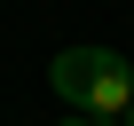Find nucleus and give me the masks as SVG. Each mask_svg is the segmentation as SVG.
Wrapping results in <instances>:
<instances>
[{
    "mask_svg": "<svg viewBox=\"0 0 134 126\" xmlns=\"http://www.w3.org/2000/svg\"><path fill=\"white\" fill-rule=\"evenodd\" d=\"M71 126H103V118H79V110H71Z\"/></svg>",
    "mask_w": 134,
    "mask_h": 126,
    "instance_id": "obj_2",
    "label": "nucleus"
},
{
    "mask_svg": "<svg viewBox=\"0 0 134 126\" xmlns=\"http://www.w3.org/2000/svg\"><path fill=\"white\" fill-rule=\"evenodd\" d=\"M47 87L71 102L79 118H126L134 110V63L118 47H63L47 63Z\"/></svg>",
    "mask_w": 134,
    "mask_h": 126,
    "instance_id": "obj_1",
    "label": "nucleus"
},
{
    "mask_svg": "<svg viewBox=\"0 0 134 126\" xmlns=\"http://www.w3.org/2000/svg\"><path fill=\"white\" fill-rule=\"evenodd\" d=\"M126 126H134V110H126Z\"/></svg>",
    "mask_w": 134,
    "mask_h": 126,
    "instance_id": "obj_3",
    "label": "nucleus"
}]
</instances>
